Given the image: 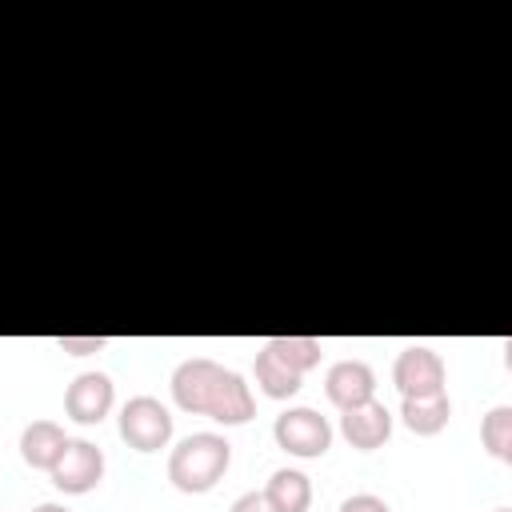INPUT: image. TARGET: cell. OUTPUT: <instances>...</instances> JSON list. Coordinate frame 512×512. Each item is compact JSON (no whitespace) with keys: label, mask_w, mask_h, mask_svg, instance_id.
<instances>
[{"label":"cell","mask_w":512,"mask_h":512,"mask_svg":"<svg viewBox=\"0 0 512 512\" xmlns=\"http://www.w3.org/2000/svg\"><path fill=\"white\" fill-rule=\"evenodd\" d=\"M172 400L184 412L208 416L216 424H248L256 412L244 376L208 356H192L172 372Z\"/></svg>","instance_id":"cell-1"},{"label":"cell","mask_w":512,"mask_h":512,"mask_svg":"<svg viewBox=\"0 0 512 512\" xmlns=\"http://www.w3.org/2000/svg\"><path fill=\"white\" fill-rule=\"evenodd\" d=\"M228 464H232V444L224 436H216V432H192V436H184L172 448V456H168V480L180 492L200 496V492H208V488H216L224 480Z\"/></svg>","instance_id":"cell-2"},{"label":"cell","mask_w":512,"mask_h":512,"mask_svg":"<svg viewBox=\"0 0 512 512\" xmlns=\"http://www.w3.org/2000/svg\"><path fill=\"white\" fill-rule=\"evenodd\" d=\"M120 440L136 452H160L172 440V416L156 396H132L120 408Z\"/></svg>","instance_id":"cell-3"},{"label":"cell","mask_w":512,"mask_h":512,"mask_svg":"<svg viewBox=\"0 0 512 512\" xmlns=\"http://www.w3.org/2000/svg\"><path fill=\"white\" fill-rule=\"evenodd\" d=\"M272 436H276V444H280L284 452L312 460V456H324V452H328V444H332V424H328L316 408H288V412L276 416Z\"/></svg>","instance_id":"cell-4"},{"label":"cell","mask_w":512,"mask_h":512,"mask_svg":"<svg viewBox=\"0 0 512 512\" xmlns=\"http://www.w3.org/2000/svg\"><path fill=\"white\" fill-rule=\"evenodd\" d=\"M392 384H396L400 400L436 396V392H444V360L428 344H408L392 364Z\"/></svg>","instance_id":"cell-5"},{"label":"cell","mask_w":512,"mask_h":512,"mask_svg":"<svg viewBox=\"0 0 512 512\" xmlns=\"http://www.w3.org/2000/svg\"><path fill=\"white\" fill-rule=\"evenodd\" d=\"M52 484L68 496H80V492H92L104 476V452L92 444V440H68L64 456L56 460V468L48 472Z\"/></svg>","instance_id":"cell-6"},{"label":"cell","mask_w":512,"mask_h":512,"mask_svg":"<svg viewBox=\"0 0 512 512\" xmlns=\"http://www.w3.org/2000/svg\"><path fill=\"white\" fill-rule=\"evenodd\" d=\"M112 400H116V392H112V380L104 372H80L64 392V412L76 424H100L108 416Z\"/></svg>","instance_id":"cell-7"},{"label":"cell","mask_w":512,"mask_h":512,"mask_svg":"<svg viewBox=\"0 0 512 512\" xmlns=\"http://www.w3.org/2000/svg\"><path fill=\"white\" fill-rule=\"evenodd\" d=\"M324 392L344 412V408H356V404L376 400V376H372V368L364 360H340V364L328 368Z\"/></svg>","instance_id":"cell-8"},{"label":"cell","mask_w":512,"mask_h":512,"mask_svg":"<svg viewBox=\"0 0 512 512\" xmlns=\"http://www.w3.org/2000/svg\"><path fill=\"white\" fill-rule=\"evenodd\" d=\"M340 432H344V440H348L352 448L372 452V448H380V444L392 436V412H388L380 400L344 408V416H340Z\"/></svg>","instance_id":"cell-9"},{"label":"cell","mask_w":512,"mask_h":512,"mask_svg":"<svg viewBox=\"0 0 512 512\" xmlns=\"http://www.w3.org/2000/svg\"><path fill=\"white\" fill-rule=\"evenodd\" d=\"M68 448V436L56 420H32L24 432H20V456L28 468H40V472H52L56 460L64 456Z\"/></svg>","instance_id":"cell-10"},{"label":"cell","mask_w":512,"mask_h":512,"mask_svg":"<svg viewBox=\"0 0 512 512\" xmlns=\"http://www.w3.org/2000/svg\"><path fill=\"white\" fill-rule=\"evenodd\" d=\"M448 416H452L448 392H436V396H408V400L400 404V420H404L408 432H416V436H436V432H444Z\"/></svg>","instance_id":"cell-11"},{"label":"cell","mask_w":512,"mask_h":512,"mask_svg":"<svg viewBox=\"0 0 512 512\" xmlns=\"http://www.w3.org/2000/svg\"><path fill=\"white\" fill-rule=\"evenodd\" d=\"M264 500L276 508V512H308L312 504V484L304 472L296 468H276L272 480L264 484Z\"/></svg>","instance_id":"cell-12"},{"label":"cell","mask_w":512,"mask_h":512,"mask_svg":"<svg viewBox=\"0 0 512 512\" xmlns=\"http://www.w3.org/2000/svg\"><path fill=\"white\" fill-rule=\"evenodd\" d=\"M264 352H272L288 372H296V376H304L308 368H316L320 364V340L316 336H272L268 344H264Z\"/></svg>","instance_id":"cell-13"},{"label":"cell","mask_w":512,"mask_h":512,"mask_svg":"<svg viewBox=\"0 0 512 512\" xmlns=\"http://www.w3.org/2000/svg\"><path fill=\"white\" fill-rule=\"evenodd\" d=\"M256 384L264 388V396H272V400H288V396H296L300 392V376L296 372H288L272 352H256Z\"/></svg>","instance_id":"cell-14"},{"label":"cell","mask_w":512,"mask_h":512,"mask_svg":"<svg viewBox=\"0 0 512 512\" xmlns=\"http://www.w3.org/2000/svg\"><path fill=\"white\" fill-rule=\"evenodd\" d=\"M480 440L496 460H512V404H496L484 420H480Z\"/></svg>","instance_id":"cell-15"},{"label":"cell","mask_w":512,"mask_h":512,"mask_svg":"<svg viewBox=\"0 0 512 512\" xmlns=\"http://www.w3.org/2000/svg\"><path fill=\"white\" fill-rule=\"evenodd\" d=\"M108 340L104 336H56V348L60 352H72V356H88V352H100Z\"/></svg>","instance_id":"cell-16"},{"label":"cell","mask_w":512,"mask_h":512,"mask_svg":"<svg viewBox=\"0 0 512 512\" xmlns=\"http://www.w3.org/2000/svg\"><path fill=\"white\" fill-rule=\"evenodd\" d=\"M340 512H392L380 496H372V492H360V496H348L344 504H340Z\"/></svg>","instance_id":"cell-17"},{"label":"cell","mask_w":512,"mask_h":512,"mask_svg":"<svg viewBox=\"0 0 512 512\" xmlns=\"http://www.w3.org/2000/svg\"><path fill=\"white\" fill-rule=\"evenodd\" d=\"M228 512H276V508L264 500V492H244Z\"/></svg>","instance_id":"cell-18"},{"label":"cell","mask_w":512,"mask_h":512,"mask_svg":"<svg viewBox=\"0 0 512 512\" xmlns=\"http://www.w3.org/2000/svg\"><path fill=\"white\" fill-rule=\"evenodd\" d=\"M32 512H68L64 504H40V508H32Z\"/></svg>","instance_id":"cell-19"},{"label":"cell","mask_w":512,"mask_h":512,"mask_svg":"<svg viewBox=\"0 0 512 512\" xmlns=\"http://www.w3.org/2000/svg\"><path fill=\"white\" fill-rule=\"evenodd\" d=\"M496 512H512V508H496Z\"/></svg>","instance_id":"cell-20"}]
</instances>
